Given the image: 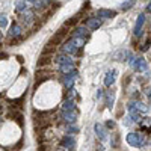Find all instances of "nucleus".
<instances>
[{
    "label": "nucleus",
    "mask_w": 151,
    "mask_h": 151,
    "mask_svg": "<svg viewBox=\"0 0 151 151\" xmlns=\"http://www.w3.org/2000/svg\"><path fill=\"white\" fill-rule=\"evenodd\" d=\"M77 132H79L77 125H68V133H77Z\"/></svg>",
    "instance_id": "nucleus-24"
},
{
    "label": "nucleus",
    "mask_w": 151,
    "mask_h": 151,
    "mask_svg": "<svg viewBox=\"0 0 151 151\" xmlns=\"http://www.w3.org/2000/svg\"><path fill=\"white\" fill-rule=\"evenodd\" d=\"M134 2H136V0H125V2L121 5V9H122V11H127V9H130V8L134 5Z\"/></svg>",
    "instance_id": "nucleus-21"
},
{
    "label": "nucleus",
    "mask_w": 151,
    "mask_h": 151,
    "mask_svg": "<svg viewBox=\"0 0 151 151\" xmlns=\"http://www.w3.org/2000/svg\"><path fill=\"white\" fill-rule=\"evenodd\" d=\"M15 9H17L18 12L26 11V5H24V2H23V0H20V2H17V3H15Z\"/></svg>",
    "instance_id": "nucleus-22"
},
{
    "label": "nucleus",
    "mask_w": 151,
    "mask_h": 151,
    "mask_svg": "<svg viewBox=\"0 0 151 151\" xmlns=\"http://www.w3.org/2000/svg\"><path fill=\"white\" fill-rule=\"evenodd\" d=\"M56 62L59 65H68V64H73V59L71 58H68V55H60V56H58L56 58Z\"/></svg>",
    "instance_id": "nucleus-16"
},
{
    "label": "nucleus",
    "mask_w": 151,
    "mask_h": 151,
    "mask_svg": "<svg viewBox=\"0 0 151 151\" xmlns=\"http://www.w3.org/2000/svg\"><path fill=\"white\" fill-rule=\"evenodd\" d=\"M94 129H95V134H97L101 141H104L106 137H107V133H106V130H104V127H103L101 124H98V122H97Z\"/></svg>",
    "instance_id": "nucleus-13"
},
{
    "label": "nucleus",
    "mask_w": 151,
    "mask_h": 151,
    "mask_svg": "<svg viewBox=\"0 0 151 151\" xmlns=\"http://www.w3.org/2000/svg\"><path fill=\"white\" fill-rule=\"evenodd\" d=\"M62 119L68 124H73L76 119H77V113L74 110H70V112H62Z\"/></svg>",
    "instance_id": "nucleus-9"
},
{
    "label": "nucleus",
    "mask_w": 151,
    "mask_h": 151,
    "mask_svg": "<svg viewBox=\"0 0 151 151\" xmlns=\"http://www.w3.org/2000/svg\"><path fill=\"white\" fill-rule=\"evenodd\" d=\"M8 26V18L6 17H3V15H0V27H6Z\"/></svg>",
    "instance_id": "nucleus-23"
},
{
    "label": "nucleus",
    "mask_w": 151,
    "mask_h": 151,
    "mask_svg": "<svg viewBox=\"0 0 151 151\" xmlns=\"http://www.w3.org/2000/svg\"><path fill=\"white\" fill-rule=\"evenodd\" d=\"M20 35H21V27L14 23L11 26V29H9V36L11 38H20Z\"/></svg>",
    "instance_id": "nucleus-15"
},
{
    "label": "nucleus",
    "mask_w": 151,
    "mask_h": 151,
    "mask_svg": "<svg viewBox=\"0 0 151 151\" xmlns=\"http://www.w3.org/2000/svg\"><path fill=\"white\" fill-rule=\"evenodd\" d=\"M148 45H150V40H147V41H145V44H144V47H142V52L148 50Z\"/></svg>",
    "instance_id": "nucleus-27"
},
{
    "label": "nucleus",
    "mask_w": 151,
    "mask_h": 151,
    "mask_svg": "<svg viewBox=\"0 0 151 151\" xmlns=\"http://www.w3.org/2000/svg\"><path fill=\"white\" fill-rule=\"evenodd\" d=\"M62 112H70V110H74L76 109V103L73 101L71 98H67L64 103H62Z\"/></svg>",
    "instance_id": "nucleus-14"
},
{
    "label": "nucleus",
    "mask_w": 151,
    "mask_h": 151,
    "mask_svg": "<svg viewBox=\"0 0 151 151\" xmlns=\"http://www.w3.org/2000/svg\"><path fill=\"white\" fill-rule=\"evenodd\" d=\"M77 77V71H71L68 74H64V79H62V83H64V88L65 89H71L73 85H74V80Z\"/></svg>",
    "instance_id": "nucleus-4"
},
{
    "label": "nucleus",
    "mask_w": 151,
    "mask_h": 151,
    "mask_svg": "<svg viewBox=\"0 0 151 151\" xmlns=\"http://www.w3.org/2000/svg\"><path fill=\"white\" fill-rule=\"evenodd\" d=\"M145 24V14H141L137 17V21H136V26H134V36H139L141 32H142V27Z\"/></svg>",
    "instance_id": "nucleus-7"
},
{
    "label": "nucleus",
    "mask_w": 151,
    "mask_h": 151,
    "mask_svg": "<svg viewBox=\"0 0 151 151\" xmlns=\"http://www.w3.org/2000/svg\"><path fill=\"white\" fill-rule=\"evenodd\" d=\"M29 2H35V0H29Z\"/></svg>",
    "instance_id": "nucleus-30"
},
{
    "label": "nucleus",
    "mask_w": 151,
    "mask_h": 151,
    "mask_svg": "<svg viewBox=\"0 0 151 151\" xmlns=\"http://www.w3.org/2000/svg\"><path fill=\"white\" fill-rule=\"evenodd\" d=\"M106 125H107V129H115V122L113 121H107Z\"/></svg>",
    "instance_id": "nucleus-25"
},
{
    "label": "nucleus",
    "mask_w": 151,
    "mask_h": 151,
    "mask_svg": "<svg viewBox=\"0 0 151 151\" xmlns=\"http://www.w3.org/2000/svg\"><path fill=\"white\" fill-rule=\"evenodd\" d=\"M97 15H98V18H113L116 14L113 11H110V9H98V12H97Z\"/></svg>",
    "instance_id": "nucleus-11"
},
{
    "label": "nucleus",
    "mask_w": 151,
    "mask_h": 151,
    "mask_svg": "<svg viewBox=\"0 0 151 151\" xmlns=\"http://www.w3.org/2000/svg\"><path fill=\"white\" fill-rule=\"evenodd\" d=\"M129 107L137 110L139 113H147V112H148V106H145V104L141 103V101H132V103L129 104Z\"/></svg>",
    "instance_id": "nucleus-8"
},
{
    "label": "nucleus",
    "mask_w": 151,
    "mask_h": 151,
    "mask_svg": "<svg viewBox=\"0 0 151 151\" xmlns=\"http://www.w3.org/2000/svg\"><path fill=\"white\" fill-rule=\"evenodd\" d=\"M113 101H115L113 92H107V94H106V106H107V107H112V106H113Z\"/></svg>",
    "instance_id": "nucleus-19"
},
{
    "label": "nucleus",
    "mask_w": 151,
    "mask_h": 151,
    "mask_svg": "<svg viewBox=\"0 0 151 151\" xmlns=\"http://www.w3.org/2000/svg\"><path fill=\"white\" fill-rule=\"evenodd\" d=\"M127 142L132 145V147H136V148H139L144 145V137L139 134V133H129L127 134Z\"/></svg>",
    "instance_id": "nucleus-3"
},
{
    "label": "nucleus",
    "mask_w": 151,
    "mask_h": 151,
    "mask_svg": "<svg viewBox=\"0 0 151 151\" xmlns=\"http://www.w3.org/2000/svg\"><path fill=\"white\" fill-rule=\"evenodd\" d=\"M60 145L64 147L65 150H68V151H73L74 147H76V141H74L73 136H65L64 139L60 141Z\"/></svg>",
    "instance_id": "nucleus-6"
},
{
    "label": "nucleus",
    "mask_w": 151,
    "mask_h": 151,
    "mask_svg": "<svg viewBox=\"0 0 151 151\" xmlns=\"http://www.w3.org/2000/svg\"><path fill=\"white\" fill-rule=\"evenodd\" d=\"M115 77H116V71L115 70H112L106 74V77H104V85L106 86H112L113 83H115Z\"/></svg>",
    "instance_id": "nucleus-12"
},
{
    "label": "nucleus",
    "mask_w": 151,
    "mask_h": 151,
    "mask_svg": "<svg viewBox=\"0 0 151 151\" xmlns=\"http://www.w3.org/2000/svg\"><path fill=\"white\" fill-rule=\"evenodd\" d=\"M59 71L62 74H68L71 71H74V64H68V65H59Z\"/></svg>",
    "instance_id": "nucleus-18"
},
{
    "label": "nucleus",
    "mask_w": 151,
    "mask_h": 151,
    "mask_svg": "<svg viewBox=\"0 0 151 151\" xmlns=\"http://www.w3.org/2000/svg\"><path fill=\"white\" fill-rule=\"evenodd\" d=\"M65 35H67V26L65 27H60L55 35H53V38L48 41V45H52V47H58V45H60L62 42H64V38H65Z\"/></svg>",
    "instance_id": "nucleus-1"
},
{
    "label": "nucleus",
    "mask_w": 151,
    "mask_h": 151,
    "mask_svg": "<svg viewBox=\"0 0 151 151\" xmlns=\"http://www.w3.org/2000/svg\"><path fill=\"white\" fill-rule=\"evenodd\" d=\"M103 95H104V92H103V89H98V91H97V98H101Z\"/></svg>",
    "instance_id": "nucleus-28"
},
{
    "label": "nucleus",
    "mask_w": 151,
    "mask_h": 151,
    "mask_svg": "<svg viewBox=\"0 0 151 151\" xmlns=\"http://www.w3.org/2000/svg\"><path fill=\"white\" fill-rule=\"evenodd\" d=\"M147 11H150V12H151V5H150V6H147Z\"/></svg>",
    "instance_id": "nucleus-29"
},
{
    "label": "nucleus",
    "mask_w": 151,
    "mask_h": 151,
    "mask_svg": "<svg viewBox=\"0 0 151 151\" xmlns=\"http://www.w3.org/2000/svg\"><path fill=\"white\" fill-rule=\"evenodd\" d=\"M23 21H24V24H30L32 21H33V12L32 11H26L23 14Z\"/></svg>",
    "instance_id": "nucleus-17"
},
{
    "label": "nucleus",
    "mask_w": 151,
    "mask_h": 151,
    "mask_svg": "<svg viewBox=\"0 0 151 151\" xmlns=\"http://www.w3.org/2000/svg\"><path fill=\"white\" fill-rule=\"evenodd\" d=\"M52 62V56H42V59L38 60V67H44L47 64H50Z\"/></svg>",
    "instance_id": "nucleus-20"
},
{
    "label": "nucleus",
    "mask_w": 151,
    "mask_h": 151,
    "mask_svg": "<svg viewBox=\"0 0 151 151\" xmlns=\"http://www.w3.org/2000/svg\"><path fill=\"white\" fill-rule=\"evenodd\" d=\"M130 65L136 70V71H139V73H144L148 70V64H147V60L144 58H137V56H133L130 59Z\"/></svg>",
    "instance_id": "nucleus-2"
},
{
    "label": "nucleus",
    "mask_w": 151,
    "mask_h": 151,
    "mask_svg": "<svg viewBox=\"0 0 151 151\" xmlns=\"http://www.w3.org/2000/svg\"><path fill=\"white\" fill-rule=\"evenodd\" d=\"M73 36H74V38H83V40H88V38H89L88 27H77V29H74Z\"/></svg>",
    "instance_id": "nucleus-10"
},
{
    "label": "nucleus",
    "mask_w": 151,
    "mask_h": 151,
    "mask_svg": "<svg viewBox=\"0 0 151 151\" xmlns=\"http://www.w3.org/2000/svg\"><path fill=\"white\" fill-rule=\"evenodd\" d=\"M40 151H50V148H48V145H45V144H42V145L40 147Z\"/></svg>",
    "instance_id": "nucleus-26"
},
{
    "label": "nucleus",
    "mask_w": 151,
    "mask_h": 151,
    "mask_svg": "<svg viewBox=\"0 0 151 151\" xmlns=\"http://www.w3.org/2000/svg\"><path fill=\"white\" fill-rule=\"evenodd\" d=\"M103 24V21H101V18H86L85 20V26L88 27V29H91V30H95V29H98L100 26Z\"/></svg>",
    "instance_id": "nucleus-5"
}]
</instances>
